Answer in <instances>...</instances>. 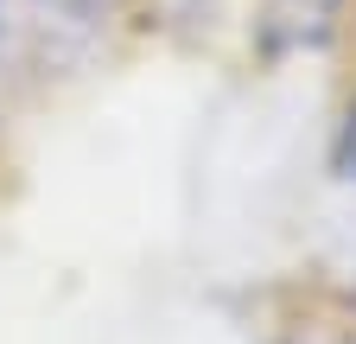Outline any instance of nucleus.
Here are the masks:
<instances>
[{
    "mask_svg": "<svg viewBox=\"0 0 356 344\" xmlns=\"http://www.w3.org/2000/svg\"><path fill=\"white\" fill-rule=\"evenodd\" d=\"M337 172H343V179H356V102H350L343 134H337Z\"/></svg>",
    "mask_w": 356,
    "mask_h": 344,
    "instance_id": "1",
    "label": "nucleus"
},
{
    "mask_svg": "<svg viewBox=\"0 0 356 344\" xmlns=\"http://www.w3.org/2000/svg\"><path fill=\"white\" fill-rule=\"evenodd\" d=\"M44 7H58L64 19H89V13H96V0H44Z\"/></svg>",
    "mask_w": 356,
    "mask_h": 344,
    "instance_id": "2",
    "label": "nucleus"
}]
</instances>
